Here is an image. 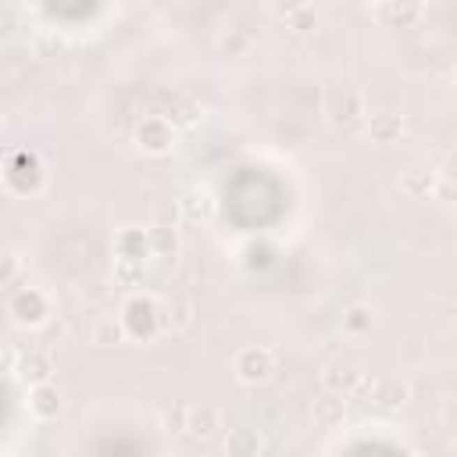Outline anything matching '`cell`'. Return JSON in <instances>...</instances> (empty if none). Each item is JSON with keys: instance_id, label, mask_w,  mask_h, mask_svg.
<instances>
[{"instance_id": "1", "label": "cell", "mask_w": 457, "mask_h": 457, "mask_svg": "<svg viewBox=\"0 0 457 457\" xmlns=\"http://www.w3.org/2000/svg\"><path fill=\"white\" fill-rule=\"evenodd\" d=\"M57 397H54V393L50 389H36V407L43 411V414H50V411H57V404H54Z\"/></svg>"}, {"instance_id": "2", "label": "cell", "mask_w": 457, "mask_h": 457, "mask_svg": "<svg viewBox=\"0 0 457 457\" xmlns=\"http://www.w3.org/2000/svg\"><path fill=\"white\" fill-rule=\"evenodd\" d=\"M336 411H340V400H325V404H322V411H318V414H322V418H325V421H329V418H336Z\"/></svg>"}]
</instances>
